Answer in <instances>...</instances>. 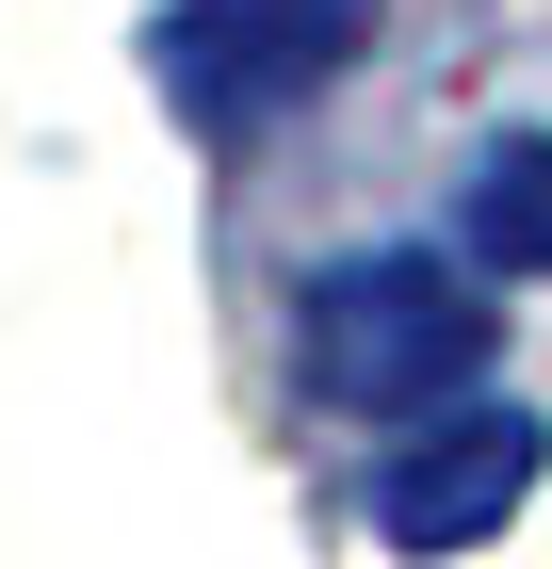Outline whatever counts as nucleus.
<instances>
[{
	"label": "nucleus",
	"mask_w": 552,
	"mask_h": 569,
	"mask_svg": "<svg viewBox=\"0 0 552 569\" xmlns=\"http://www.w3.org/2000/svg\"><path fill=\"white\" fill-rule=\"evenodd\" d=\"M309 342V391L358 407V423H423V407H455L471 375H488V309H471L455 261H407V244H374V261H325L293 309Z\"/></svg>",
	"instance_id": "1"
},
{
	"label": "nucleus",
	"mask_w": 552,
	"mask_h": 569,
	"mask_svg": "<svg viewBox=\"0 0 552 569\" xmlns=\"http://www.w3.org/2000/svg\"><path fill=\"white\" fill-rule=\"evenodd\" d=\"M552 439L520 407H455V423H407V456L374 472V537L390 553H471V537L520 521V488H536Z\"/></svg>",
	"instance_id": "2"
},
{
	"label": "nucleus",
	"mask_w": 552,
	"mask_h": 569,
	"mask_svg": "<svg viewBox=\"0 0 552 569\" xmlns=\"http://www.w3.org/2000/svg\"><path fill=\"white\" fill-rule=\"evenodd\" d=\"M358 17L374 0H179L163 17V66L195 114H277V98H309L358 49Z\"/></svg>",
	"instance_id": "3"
},
{
	"label": "nucleus",
	"mask_w": 552,
	"mask_h": 569,
	"mask_svg": "<svg viewBox=\"0 0 552 569\" xmlns=\"http://www.w3.org/2000/svg\"><path fill=\"white\" fill-rule=\"evenodd\" d=\"M471 244L504 277H552V131H520V147L471 163Z\"/></svg>",
	"instance_id": "4"
}]
</instances>
